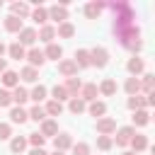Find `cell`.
Listing matches in <instances>:
<instances>
[{
    "mask_svg": "<svg viewBox=\"0 0 155 155\" xmlns=\"http://www.w3.org/2000/svg\"><path fill=\"white\" fill-rule=\"evenodd\" d=\"M114 34L119 39L121 46H126L128 51H140L143 48V41H140V29L136 24L131 27H114Z\"/></svg>",
    "mask_w": 155,
    "mask_h": 155,
    "instance_id": "obj_1",
    "label": "cell"
},
{
    "mask_svg": "<svg viewBox=\"0 0 155 155\" xmlns=\"http://www.w3.org/2000/svg\"><path fill=\"white\" fill-rule=\"evenodd\" d=\"M109 63V51L104 46H94L90 51V65H97V68H104Z\"/></svg>",
    "mask_w": 155,
    "mask_h": 155,
    "instance_id": "obj_2",
    "label": "cell"
},
{
    "mask_svg": "<svg viewBox=\"0 0 155 155\" xmlns=\"http://www.w3.org/2000/svg\"><path fill=\"white\" fill-rule=\"evenodd\" d=\"M114 133H116V136H114L111 140H114L119 148H126V145L131 143V138L136 136V128H133V126H121V128H119V131H114Z\"/></svg>",
    "mask_w": 155,
    "mask_h": 155,
    "instance_id": "obj_3",
    "label": "cell"
},
{
    "mask_svg": "<svg viewBox=\"0 0 155 155\" xmlns=\"http://www.w3.org/2000/svg\"><path fill=\"white\" fill-rule=\"evenodd\" d=\"M58 73H61L63 78H75V75H78V65H75V61H73V58H63V61H58Z\"/></svg>",
    "mask_w": 155,
    "mask_h": 155,
    "instance_id": "obj_4",
    "label": "cell"
},
{
    "mask_svg": "<svg viewBox=\"0 0 155 155\" xmlns=\"http://www.w3.org/2000/svg\"><path fill=\"white\" fill-rule=\"evenodd\" d=\"M114 131H116V121L114 119H109V116L97 119V133L99 136H111Z\"/></svg>",
    "mask_w": 155,
    "mask_h": 155,
    "instance_id": "obj_5",
    "label": "cell"
},
{
    "mask_svg": "<svg viewBox=\"0 0 155 155\" xmlns=\"http://www.w3.org/2000/svg\"><path fill=\"white\" fill-rule=\"evenodd\" d=\"M24 58L29 61V68H41V65L46 63V56H44V51H39V48H29Z\"/></svg>",
    "mask_w": 155,
    "mask_h": 155,
    "instance_id": "obj_6",
    "label": "cell"
},
{
    "mask_svg": "<svg viewBox=\"0 0 155 155\" xmlns=\"http://www.w3.org/2000/svg\"><path fill=\"white\" fill-rule=\"evenodd\" d=\"M48 19H53V22H58V24L68 22V7H63V5H53V7H48Z\"/></svg>",
    "mask_w": 155,
    "mask_h": 155,
    "instance_id": "obj_7",
    "label": "cell"
},
{
    "mask_svg": "<svg viewBox=\"0 0 155 155\" xmlns=\"http://www.w3.org/2000/svg\"><path fill=\"white\" fill-rule=\"evenodd\" d=\"M34 41H36V29H31V27H22L17 44H19V46H34Z\"/></svg>",
    "mask_w": 155,
    "mask_h": 155,
    "instance_id": "obj_8",
    "label": "cell"
},
{
    "mask_svg": "<svg viewBox=\"0 0 155 155\" xmlns=\"http://www.w3.org/2000/svg\"><path fill=\"white\" fill-rule=\"evenodd\" d=\"M36 39H39V41H44L46 46H48V44H53V39H56V27H51V24H44V27L36 31Z\"/></svg>",
    "mask_w": 155,
    "mask_h": 155,
    "instance_id": "obj_9",
    "label": "cell"
},
{
    "mask_svg": "<svg viewBox=\"0 0 155 155\" xmlns=\"http://www.w3.org/2000/svg\"><path fill=\"white\" fill-rule=\"evenodd\" d=\"M97 94H99V90H97V85L94 82H87V85H82V90H80V99L82 102H94L97 99Z\"/></svg>",
    "mask_w": 155,
    "mask_h": 155,
    "instance_id": "obj_10",
    "label": "cell"
},
{
    "mask_svg": "<svg viewBox=\"0 0 155 155\" xmlns=\"http://www.w3.org/2000/svg\"><path fill=\"white\" fill-rule=\"evenodd\" d=\"M10 12H12V17L24 19V17H29V15H31V7H29L27 2H12V5H10Z\"/></svg>",
    "mask_w": 155,
    "mask_h": 155,
    "instance_id": "obj_11",
    "label": "cell"
},
{
    "mask_svg": "<svg viewBox=\"0 0 155 155\" xmlns=\"http://www.w3.org/2000/svg\"><path fill=\"white\" fill-rule=\"evenodd\" d=\"M107 5L104 2H99V0H94V2H87L85 5V17L87 19H97L99 15H102V10H104Z\"/></svg>",
    "mask_w": 155,
    "mask_h": 155,
    "instance_id": "obj_12",
    "label": "cell"
},
{
    "mask_svg": "<svg viewBox=\"0 0 155 155\" xmlns=\"http://www.w3.org/2000/svg\"><path fill=\"white\" fill-rule=\"evenodd\" d=\"M126 70L131 73V78H138L143 70H145V63H143V58H138V56H133L128 63H126Z\"/></svg>",
    "mask_w": 155,
    "mask_h": 155,
    "instance_id": "obj_13",
    "label": "cell"
},
{
    "mask_svg": "<svg viewBox=\"0 0 155 155\" xmlns=\"http://www.w3.org/2000/svg\"><path fill=\"white\" fill-rule=\"evenodd\" d=\"M65 92L70 94V97H78L80 94V90H82V80L80 78H65Z\"/></svg>",
    "mask_w": 155,
    "mask_h": 155,
    "instance_id": "obj_14",
    "label": "cell"
},
{
    "mask_svg": "<svg viewBox=\"0 0 155 155\" xmlns=\"http://www.w3.org/2000/svg\"><path fill=\"white\" fill-rule=\"evenodd\" d=\"M126 107H128L131 111H138V109H148V99H145L143 94H133V97H128Z\"/></svg>",
    "mask_w": 155,
    "mask_h": 155,
    "instance_id": "obj_15",
    "label": "cell"
},
{
    "mask_svg": "<svg viewBox=\"0 0 155 155\" xmlns=\"http://www.w3.org/2000/svg\"><path fill=\"white\" fill-rule=\"evenodd\" d=\"M44 138H51V136H58V124L53 121V119H46V121H41V131H39Z\"/></svg>",
    "mask_w": 155,
    "mask_h": 155,
    "instance_id": "obj_16",
    "label": "cell"
},
{
    "mask_svg": "<svg viewBox=\"0 0 155 155\" xmlns=\"http://www.w3.org/2000/svg\"><path fill=\"white\" fill-rule=\"evenodd\" d=\"M53 145H56V150L65 153V150L73 145V138H70V133H58V136L53 138Z\"/></svg>",
    "mask_w": 155,
    "mask_h": 155,
    "instance_id": "obj_17",
    "label": "cell"
},
{
    "mask_svg": "<svg viewBox=\"0 0 155 155\" xmlns=\"http://www.w3.org/2000/svg\"><path fill=\"white\" fill-rule=\"evenodd\" d=\"M2 85H5V90H15L17 85H19V73H15V70H5L2 73Z\"/></svg>",
    "mask_w": 155,
    "mask_h": 155,
    "instance_id": "obj_18",
    "label": "cell"
},
{
    "mask_svg": "<svg viewBox=\"0 0 155 155\" xmlns=\"http://www.w3.org/2000/svg\"><path fill=\"white\" fill-rule=\"evenodd\" d=\"M128 145H131V148H133V153L138 155V153H143V150L148 148V138H145L143 133H136V136L131 138V143H128Z\"/></svg>",
    "mask_w": 155,
    "mask_h": 155,
    "instance_id": "obj_19",
    "label": "cell"
},
{
    "mask_svg": "<svg viewBox=\"0 0 155 155\" xmlns=\"http://www.w3.org/2000/svg\"><path fill=\"white\" fill-rule=\"evenodd\" d=\"M29 17H31L36 24H41V27H44V24L48 22V10L39 5V7H34V10H31V15H29Z\"/></svg>",
    "mask_w": 155,
    "mask_h": 155,
    "instance_id": "obj_20",
    "label": "cell"
},
{
    "mask_svg": "<svg viewBox=\"0 0 155 155\" xmlns=\"http://www.w3.org/2000/svg\"><path fill=\"white\" fill-rule=\"evenodd\" d=\"M73 61H75L78 70H80V68H87V65H90V51H87V48H78Z\"/></svg>",
    "mask_w": 155,
    "mask_h": 155,
    "instance_id": "obj_21",
    "label": "cell"
},
{
    "mask_svg": "<svg viewBox=\"0 0 155 155\" xmlns=\"http://www.w3.org/2000/svg\"><path fill=\"white\" fill-rule=\"evenodd\" d=\"M10 94H12V104H17V107H22V104L29 99V92H27L24 87H19V85H17V87H15Z\"/></svg>",
    "mask_w": 155,
    "mask_h": 155,
    "instance_id": "obj_22",
    "label": "cell"
},
{
    "mask_svg": "<svg viewBox=\"0 0 155 155\" xmlns=\"http://www.w3.org/2000/svg\"><path fill=\"white\" fill-rule=\"evenodd\" d=\"M97 90H99L104 97H111V94H116V82H114L111 78H104V80H102V85H99Z\"/></svg>",
    "mask_w": 155,
    "mask_h": 155,
    "instance_id": "obj_23",
    "label": "cell"
},
{
    "mask_svg": "<svg viewBox=\"0 0 155 155\" xmlns=\"http://www.w3.org/2000/svg\"><path fill=\"white\" fill-rule=\"evenodd\" d=\"M124 90H126V94H128V97L140 94V80H138V78H128V80L124 82Z\"/></svg>",
    "mask_w": 155,
    "mask_h": 155,
    "instance_id": "obj_24",
    "label": "cell"
},
{
    "mask_svg": "<svg viewBox=\"0 0 155 155\" xmlns=\"http://www.w3.org/2000/svg\"><path fill=\"white\" fill-rule=\"evenodd\" d=\"M27 119H29V114H27L22 107H12V109H10V121H12V124H24Z\"/></svg>",
    "mask_w": 155,
    "mask_h": 155,
    "instance_id": "obj_25",
    "label": "cell"
},
{
    "mask_svg": "<svg viewBox=\"0 0 155 155\" xmlns=\"http://www.w3.org/2000/svg\"><path fill=\"white\" fill-rule=\"evenodd\" d=\"M5 29H7V31H12V34H19V31H22V19H17V17L7 15V17H5Z\"/></svg>",
    "mask_w": 155,
    "mask_h": 155,
    "instance_id": "obj_26",
    "label": "cell"
},
{
    "mask_svg": "<svg viewBox=\"0 0 155 155\" xmlns=\"http://www.w3.org/2000/svg\"><path fill=\"white\" fill-rule=\"evenodd\" d=\"M44 111H46V116H61V114H63V104L56 102V99H51V102H46Z\"/></svg>",
    "mask_w": 155,
    "mask_h": 155,
    "instance_id": "obj_27",
    "label": "cell"
},
{
    "mask_svg": "<svg viewBox=\"0 0 155 155\" xmlns=\"http://www.w3.org/2000/svg\"><path fill=\"white\" fill-rule=\"evenodd\" d=\"M19 78H22L24 82H36V80H39V70L27 65V68H22V70H19Z\"/></svg>",
    "mask_w": 155,
    "mask_h": 155,
    "instance_id": "obj_28",
    "label": "cell"
},
{
    "mask_svg": "<svg viewBox=\"0 0 155 155\" xmlns=\"http://www.w3.org/2000/svg\"><path fill=\"white\" fill-rule=\"evenodd\" d=\"M87 109H90V114H92V116H97V119H102V116L107 114V104H104V102H97V99H94V102H90V107H87Z\"/></svg>",
    "mask_w": 155,
    "mask_h": 155,
    "instance_id": "obj_29",
    "label": "cell"
},
{
    "mask_svg": "<svg viewBox=\"0 0 155 155\" xmlns=\"http://www.w3.org/2000/svg\"><path fill=\"white\" fill-rule=\"evenodd\" d=\"M148 121H150L148 109H138V111H133V128H136V126H145Z\"/></svg>",
    "mask_w": 155,
    "mask_h": 155,
    "instance_id": "obj_30",
    "label": "cell"
},
{
    "mask_svg": "<svg viewBox=\"0 0 155 155\" xmlns=\"http://www.w3.org/2000/svg\"><path fill=\"white\" fill-rule=\"evenodd\" d=\"M24 148H27V138H22V136H15V138L10 140V150H12L15 155L24 153Z\"/></svg>",
    "mask_w": 155,
    "mask_h": 155,
    "instance_id": "obj_31",
    "label": "cell"
},
{
    "mask_svg": "<svg viewBox=\"0 0 155 155\" xmlns=\"http://www.w3.org/2000/svg\"><path fill=\"white\" fill-rule=\"evenodd\" d=\"M56 34H58L61 39H70V36L75 34V27H73L70 22H63V24H58V29H56Z\"/></svg>",
    "mask_w": 155,
    "mask_h": 155,
    "instance_id": "obj_32",
    "label": "cell"
},
{
    "mask_svg": "<svg viewBox=\"0 0 155 155\" xmlns=\"http://www.w3.org/2000/svg\"><path fill=\"white\" fill-rule=\"evenodd\" d=\"M7 53H10V58H15V61H19V58H24V56H27V51H24V46H19L17 41L7 46Z\"/></svg>",
    "mask_w": 155,
    "mask_h": 155,
    "instance_id": "obj_33",
    "label": "cell"
},
{
    "mask_svg": "<svg viewBox=\"0 0 155 155\" xmlns=\"http://www.w3.org/2000/svg\"><path fill=\"white\" fill-rule=\"evenodd\" d=\"M44 56H46V58H53V61H61L63 48H61L58 44H48V46H46V51H44Z\"/></svg>",
    "mask_w": 155,
    "mask_h": 155,
    "instance_id": "obj_34",
    "label": "cell"
},
{
    "mask_svg": "<svg viewBox=\"0 0 155 155\" xmlns=\"http://www.w3.org/2000/svg\"><path fill=\"white\" fill-rule=\"evenodd\" d=\"M68 109H70V111L78 116V114H82V111H85V102H82L80 97H70V102H68Z\"/></svg>",
    "mask_w": 155,
    "mask_h": 155,
    "instance_id": "obj_35",
    "label": "cell"
},
{
    "mask_svg": "<svg viewBox=\"0 0 155 155\" xmlns=\"http://www.w3.org/2000/svg\"><path fill=\"white\" fill-rule=\"evenodd\" d=\"M27 114H29V119H34L36 124H39V121H46V111H44V107H39V104H34Z\"/></svg>",
    "mask_w": 155,
    "mask_h": 155,
    "instance_id": "obj_36",
    "label": "cell"
},
{
    "mask_svg": "<svg viewBox=\"0 0 155 155\" xmlns=\"http://www.w3.org/2000/svg\"><path fill=\"white\" fill-rule=\"evenodd\" d=\"M153 87H155V78H153L150 73H145V75H143V80H140V90H143L145 94H150V92H153Z\"/></svg>",
    "mask_w": 155,
    "mask_h": 155,
    "instance_id": "obj_37",
    "label": "cell"
},
{
    "mask_svg": "<svg viewBox=\"0 0 155 155\" xmlns=\"http://www.w3.org/2000/svg\"><path fill=\"white\" fill-rule=\"evenodd\" d=\"M29 99H34L36 104H39V102H44V99H46V87H44V85H36V87L29 92Z\"/></svg>",
    "mask_w": 155,
    "mask_h": 155,
    "instance_id": "obj_38",
    "label": "cell"
},
{
    "mask_svg": "<svg viewBox=\"0 0 155 155\" xmlns=\"http://www.w3.org/2000/svg\"><path fill=\"white\" fill-rule=\"evenodd\" d=\"M51 94H53V99H56V102H61V104H63V99H70V94L65 92V87H63V85H56V87L51 90Z\"/></svg>",
    "mask_w": 155,
    "mask_h": 155,
    "instance_id": "obj_39",
    "label": "cell"
},
{
    "mask_svg": "<svg viewBox=\"0 0 155 155\" xmlns=\"http://www.w3.org/2000/svg\"><path fill=\"white\" fill-rule=\"evenodd\" d=\"M111 145H114L111 136H97V148L99 150H111Z\"/></svg>",
    "mask_w": 155,
    "mask_h": 155,
    "instance_id": "obj_40",
    "label": "cell"
},
{
    "mask_svg": "<svg viewBox=\"0 0 155 155\" xmlns=\"http://www.w3.org/2000/svg\"><path fill=\"white\" fill-rule=\"evenodd\" d=\"M70 150H73V155H90V145L82 143V140H80V143H73Z\"/></svg>",
    "mask_w": 155,
    "mask_h": 155,
    "instance_id": "obj_41",
    "label": "cell"
},
{
    "mask_svg": "<svg viewBox=\"0 0 155 155\" xmlns=\"http://www.w3.org/2000/svg\"><path fill=\"white\" fill-rule=\"evenodd\" d=\"M44 140H46V138H44L41 133H29V138H27V143H29L31 148H41V145H44Z\"/></svg>",
    "mask_w": 155,
    "mask_h": 155,
    "instance_id": "obj_42",
    "label": "cell"
},
{
    "mask_svg": "<svg viewBox=\"0 0 155 155\" xmlns=\"http://www.w3.org/2000/svg\"><path fill=\"white\" fill-rule=\"evenodd\" d=\"M12 104V94H10V90H0V107H10Z\"/></svg>",
    "mask_w": 155,
    "mask_h": 155,
    "instance_id": "obj_43",
    "label": "cell"
},
{
    "mask_svg": "<svg viewBox=\"0 0 155 155\" xmlns=\"http://www.w3.org/2000/svg\"><path fill=\"white\" fill-rule=\"evenodd\" d=\"M12 138V126L10 124H0V140H7Z\"/></svg>",
    "mask_w": 155,
    "mask_h": 155,
    "instance_id": "obj_44",
    "label": "cell"
},
{
    "mask_svg": "<svg viewBox=\"0 0 155 155\" xmlns=\"http://www.w3.org/2000/svg\"><path fill=\"white\" fill-rule=\"evenodd\" d=\"M29 155H48V153H46L44 148H31V150H29Z\"/></svg>",
    "mask_w": 155,
    "mask_h": 155,
    "instance_id": "obj_45",
    "label": "cell"
},
{
    "mask_svg": "<svg viewBox=\"0 0 155 155\" xmlns=\"http://www.w3.org/2000/svg\"><path fill=\"white\" fill-rule=\"evenodd\" d=\"M7 70V63H5V58H0V73H5Z\"/></svg>",
    "mask_w": 155,
    "mask_h": 155,
    "instance_id": "obj_46",
    "label": "cell"
},
{
    "mask_svg": "<svg viewBox=\"0 0 155 155\" xmlns=\"http://www.w3.org/2000/svg\"><path fill=\"white\" fill-rule=\"evenodd\" d=\"M5 51H7V46H5L2 41H0V58H2V53H5Z\"/></svg>",
    "mask_w": 155,
    "mask_h": 155,
    "instance_id": "obj_47",
    "label": "cell"
},
{
    "mask_svg": "<svg viewBox=\"0 0 155 155\" xmlns=\"http://www.w3.org/2000/svg\"><path fill=\"white\" fill-rule=\"evenodd\" d=\"M51 155H65V153H61V150H53V153H51Z\"/></svg>",
    "mask_w": 155,
    "mask_h": 155,
    "instance_id": "obj_48",
    "label": "cell"
},
{
    "mask_svg": "<svg viewBox=\"0 0 155 155\" xmlns=\"http://www.w3.org/2000/svg\"><path fill=\"white\" fill-rule=\"evenodd\" d=\"M121 155H136V153H133V150H126V153H121Z\"/></svg>",
    "mask_w": 155,
    "mask_h": 155,
    "instance_id": "obj_49",
    "label": "cell"
},
{
    "mask_svg": "<svg viewBox=\"0 0 155 155\" xmlns=\"http://www.w3.org/2000/svg\"><path fill=\"white\" fill-rule=\"evenodd\" d=\"M0 7H2V0H0Z\"/></svg>",
    "mask_w": 155,
    "mask_h": 155,
    "instance_id": "obj_50",
    "label": "cell"
}]
</instances>
